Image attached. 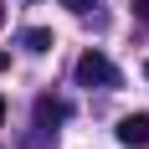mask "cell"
I'll list each match as a JSON object with an SVG mask.
<instances>
[{
    "instance_id": "2",
    "label": "cell",
    "mask_w": 149,
    "mask_h": 149,
    "mask_svg": "<svg viewBox=\"0 0 149 149\" xmlns=\"http://www.w3.org/2000/svg\"><path fill=\"white\" fill-rule=\"evenodd\" d=\"M118 144H123V149H144V144H149V113L118 118Z\"/></svg>"
},
{
    "instance_id": "1",
    "label": "cell",
    "mask_w": 149,
    "mask_h": 149,
    "mask_svg": "<svg viewBox=\"0 0 149 149\" xmlns=\"http://www.w3.org/2000/svg\"><path fill=\"white\" fill-rule=\"evenodd\" d=\"M77 82H82V88H118V67H113L103 52H82V57H77Z\"/></svg>"
},
{
    "instance_id": "10",
    "label": "cell",
    "mask_w": 149,
    "mask_h": 149,
    "mask_svg": "<svg viewBox=\"0 0 149 149\" xmlns=\"http://www.w3.org/2000/svg\"><path fill=\"white\" fill-rule=\"evenodd\" d=\"M144 72H149V67H144Z\"/></svg>"
},
{
    "instance_id": "9",
    "label": "cell",
    "mask_w": 149,
    "mask_h": 149,
    "mask_svg": "<svg viewBox=\"0 0 149 149\" xmlns=\"http://www.w3.org/2000/svg\"><path fill=\"white\" fill-rule=\"evenodd\" d=\"M0 26H5V5H0Z\"/></svg>"
},
{
    "instance_id": "5",
    "label": "cell",
    "mask_w": 149,
    "mask_h": 149,
    "mask_svg": "<svg viewBox=\"0 0 149 149\" xmlns=\"http://www.w3.org/2000/svg\"><path fill=\"white\" fill-rule=\"evenodd\" d=\"M62 5H67V10H72V15H82V10H88V5H93V0H62Z\"/></svg>"
},
{
    "instance_id": "6",
    "label": "cell",
    "mask_w": 149,
    "mask_h": 149,
    "mask_svg": "<svg viewBox=\"0 0 149 149\" xmlns=\"http://www.w3.org/2000/svg\"><path fill=\"white\" fill-rule=\"evenodd\" d=\"M134 10H139V15H144V21H149V0H134Z\"/></svg>"
},
{
    "instance_id": "3",
    "label": "cell",
    "mask_w": 149,
    "mask_h": 149,
    "mask_svg": "<svg viewBox=\"0 0 149 149\" xmlns=\"http://www.w3.org/2000/svg\"><path fill=\"white\" fill-rule=\"evenodd\" d=\"M67 113L72 108L62 98H36V129H57V123H67Z\"/></svg>"
},
{
    "instance_id": "8",
    "label": "cell",
    "mask_w": 149,
    "mask_h": 149,
    "mask_svg": "<svg viewBox=\"0 0 149 149\" xmlns=\"http://www.w3.org/2000/svg\"><path fill=\"white\" fill-rule=\"evenodd\" d=\"M0 123H5V98H0Z\"/></svg>"
},
{
    "instance_id": "7",
    "label": "cell",
    "mask_w": 149,
    "mask_h": 149,
    "mask_svg": "<svg viewBox=\"0 0 149 149\" xmlns=\"http://www.w3.org/2000/svg\"><path fill=\"white\" fill-rule=\"evenodd\" d=\"M5 67H10V57H5V52H0V72H5Z\"/></svg>"
},
{
    "instance_id": "4",
    "label": "cell",
    "mask_w": 149,
    "mask_h": 149,
    "mask_svg": "<svg viewBox=\"0 0 149 149\" xmlns=\"http://www.w3.org/2000/svg\"><path fill=\"white\" fill-rule=\"evenodd\" d=\"M26 46H31V52H52V31H41V26L26 31Z\"/></svg>"
}]
</instances>
